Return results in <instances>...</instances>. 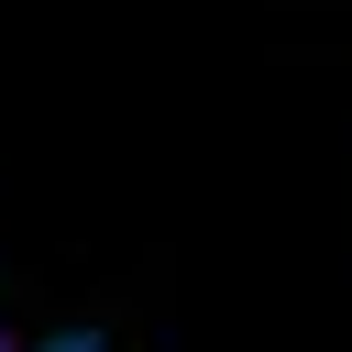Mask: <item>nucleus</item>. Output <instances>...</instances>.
<instances>
[{
    "label": "nucleus",
    "mask_w": 352,
    "mask_h": 352,
    "mask_svg": "<svg viewBox=\"0 0 352 352\" xmlns=\"http://www.w3.org/2000/svg\"><path fill=\"white\" fill-rule=\"evenodd\" d=\"M22 352H110L99 330H55V341H22Z\"/></svg>",
    "instance_id": "obj_1"
},
{
    "label": "nucleus",
    "mask_w": 352,
    "mask_h": 352,
    "mask_svg": "<svg viewBox=\"0 0 352 352\" xmlns=\"http://www.w3.org/2000/svg\"><path fill=\"white\" fill-rule=\"evenodd\" d=\"M0 352H22V341H11V330H0Z\"/></svg>",
    "instance_id": "obj_2"
}]
</instances>
